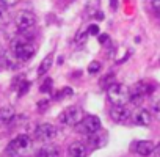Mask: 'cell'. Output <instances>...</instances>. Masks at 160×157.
Wrapping results in <instances>:
<instances>
[{"instance_id": "obj_1", "label": "cell", "mask_w": 160, "mask_h": 157, "mask_svg": "<svg viewBox=\"0 0 160 157\" xmlns=\"http://www.w3.org/2000/svg\"><path fill=\"white\" fill-rule=\"evenodd\" d=\"M35 52H36L35 44L32 43L30 38L25 36V33L16 36V38L11 41V57H13V60H14L18 64L28 61V60L35 55Z\"/></svg>"}, {"instance_id": "obj_2", "label": "cell", "mask_w": 160, "mask_h": 157, "mask_svg": "<svg viewBox=\"0 0 160 157\" xmlns=\"http://www.w3.org/2000/svg\"><path fill=\"white\" fill-rule=\"evenodd\" d=\"M32 151H33V140L25 134L14 137L7 146V152L11 157H28Z\"/></svg>"}, {"instance_id": "obj_3", "label": "cell", "mask_w": 160, "mask_h": 157, "mask_svg": "<svg viewBox=\"0 0 160 157\" xmlns=\"http://www.w3.org/2000/svg\"><path fill=\"white\" fill-rule=\"evenodd\" d=\"M107 99L113 105H126L130 101V88L122 84H113L107 88Z\"/></svg>"}, {"instance_id": "obj_4", "label": "cell", "mask_w": 160, "mask_h": 157, "mask_svg": "<svg viewBox=\"0 0 160 157\" xmlns=\"http://www.w3.org/2000/svg\"><path fill=\"white\" fill-rule=\"evenodd\" d=\"M83 119V112L80 107L77 105H69L63 110V113L60 115V121L66 126H71V127H75L80 124V121Z\"/></svg>"}, {"instance_id": "obj_5", "label": "cell", "mask_w": 160, "mask_h": 157, "mask_svg": "<svg viewBox=\"0 0 160 157\" xmlns=\"http://www.w3.org/2000/svg\"><path fill=\"white\" fill-rule=\"evenodd\" d=\"M14 24L21 33H27L36 25V16L32 11H19L14 18Z\"/></svg>"}, {"instance_id": "obj_6", "label": "cell", "mask_w": 160, "mask_h": 157, "mask_svg": "<svg viewBox=\"0 0 160 157\" xmlns=\"http://www.w3.org/2000/svg\"><path fill=\"white\" fill-rule=\"evenodd\" d=\"M55 137H57V127L49 123H42V124L36 126V129H35V140H38L41 143H50Z\"/></svg>"}, {"instance_id": "obj_7", "label": "cell", "mask_w": 160, "mask_h": 157, "mask_svg": "<svg viewBox=\"0 0 160 157\" xmlns=\"http://www.w3.org/2000/svg\"><path fill=\"white\" fill-rule=\"evenodd\" d=\"M78 129H80V132H83L87 135H91V134H96L102 129V123L96 115H88L80 121Z\"/></svg>"}, {"instance_id": "obj_8", "label": "cell", "mask_w": 160, "mask_h": 157, "mask_svg": "<svg viewBox=\"0 0 160 157\" xmlns=\"http://www.w3.org/2000/svg\"><path fill=\"white\" fill-rule=\"evenodd\" d=\"M151 93H152V85H149L148 82H138L130 90V101L133 104H141L143 99L149 96Z\"/></svg>"}, {"instance_id": "obj_9", "label": "cell", "mask_w": 160, "mask_h": 157, "mask_svg": "<svg viewBox=\"0 0 160 157\" xmlns=\"http://www.w3.org/2000/svg\"><path fill=\"white\" fill-rule=\"evenodd\" d=\"M110 118L118 124H124L130 119V110L126 105H113L110 110Z\"/></svg>"}, {"instance_id": "obj_10", "label": "cell", "mask_w": 160, "mask_h": 157, "mask_svg": "<svg viewBox=\"0 0 160 157\" xmlns=\"http://www.w3.org/2000/svg\"><path fill=\"white\" fill-rule=\"evenodd\" d=\"M107 132H96V134H91L88 135V140H87V146L90 149H98V148H102L107 144Z\"/></svg>"}, {"instance_id": "obj_11", "label": "cell", "mask_w": 160, "mask_h": 157, "mask_svg": "<svg viewBox=\"0 0 160 157\" xmlns=\"http://www.w3.org/2000/svg\"><path fill=\"white\" fill-rule=\"evenodd\" d=\"M132 148H133V151H135L138 155L148 157V155L154 154L155 144H154L152 141H149V140H141V141H135V143L132 144Z\"/></svg>"}, {"instance_id": "obj_12", "label": "cell", "mask_w": 160, "mask_h": 157, "mask_svg": "<svg viewBox=\"0 0 160 157\" xmlns=\"http://www.w3.org/2000/svg\"><path fill=\"white\" fill-rule=\"evenodd\" d=\"M68 152H69L71 157H87L90 154V148L83 141H74V143L69 144Z\"/></svg>"}, {"instance_id": "obj_13", "label": "cell", "mask_w": 160, "mask_h": 157, "mask_svg": "<svg viewBox=\"0 0 160 157\" xmlns=\"http://www.w3.org/2000/svg\"><path fill=\"white\" fill-rule=\"evenodd\" d=\"M151 121H152V113H151L149 110H146V109L138 110V112L135 113V116H133V123H135L137 126L146 127V126L151 124Z\"/></svg>"}, {"instance_id": "obj_14", "label": "cell", "mask_w": 160, "mask_h": 157, "mask_svg": "<svg viewBox=\"0 0 160 157\" xmlns=\"http://www.w3.org/2000/svg\"><path fill=\"white\" fill-rule=\"evenodd\" d=\"M16 116V112L11 105H5L0 109V123L2 124H10Z\"/></svg>"}, {"instance_id": "obj_15", "label": "cell", "mask_w": 160, "mask_h": 157, "mask_svg": "<svg viewBox=\"0 0 160 157\" xmlns=\"http://www.w3.org/2000/svg\"><path fill=\"white\" fill-rule=\"evenodd\" d=\"M35 157H60V149L57 146L47 144V146H42L41 149H38Z\"/></svg>"}, {"instance_id": "obj_16", "label": "cell", "mask_w": 160, "mask_h": 157, "mask_svg": "<svg viewBox=\"0 0 160 157\" xmlns=\"http://www.w3.org/2000/svg\"><path fill=\"white\" fill-rule=\"evenodd\" d=\"M52 63H53V57H52V55H47V57L39 63L38 75H44V74H47V72H49V69H50V66H52Z\"/></svg>"}, {"instance_id": "obj_17", "label": "cell", "mask_w": 160, "mask_h": 157, "mask_svg": "<svg viewBox=\"0 0 160 157\" xmlns=\"http://www.w3.org/2000/svg\"><path fill=\"white\" fill-rule=\"evenodd\" d=\"M113 84H116V82H115V74H113V72H108L107 75H104V77L101 78V82H99V85H101L104 90H107V88L112 87Z\"/></svg>"}, {"instance_id": "obj_18", "label": "cell", "mask_w": 160, "mask_h": 157, "mask_svg": "<svg viewBox=\"0 0 160 157\" xmlns=\"http://www.w3.org/2000/svg\"><path fill=\"white\" fill-rule=\"evenodd\" d=\"M7 22V7L0 2V27Z\"/></svg>"}, {"instance_id": "obj_19", "label": "cell", "mask_w": 160, "mask_h": 157, "mask_svg": "<svg viewBox=\"0 0 160 157\" xmlns=\"http://www.w3.org/2000/svg\"><path fill=\"white\" fill-rule=\"evenodd\" d=\"M101 71V63L99 61H93L90 66H88V72L90 74H96V72H99Z\"/></svg>"}, {"instance_id": "obj_20", "label": "cell", "mask_w": 160, "mask_h": 157, "mask_svg": "<svg viewBox=\"0 0 160 157\" xmlns=\"http://www.w3.org/2000/svg\"><path fill=\"white\" fill-rule=\"evenodd\" d=\"M50 88H52V78H46L44 84L41 85V91H42V93H49Z\"/></svg>"}, {"instance_id": "obj_21", "label": "cell", "mask_w": 160, "mask_h": 157, "mask_svg": "<svg viewBox=\"0 0 160 157\" xmlns=\"http://www.w3.org/2000/svg\"><path fill=\"white\" fill-rule=\"evenodd\" d=\"M0 66H7V52L0 49Z\"/></svg>"}, {"instance_id": "obj_22", "label": "cell", "mask_w": 160, "mask_h": 157, "mask_svg": "<svg viewBox=\"0 0 160 157\" xmlns=\"http://www.w3.org/2000/svg\"><path fill=\"white\" fill-rule=\"evenodd\" d=\"M7 8H10V7H14V5H18L19 3V0H0Z\"/></svg>"}, {"instance_id": "obj_23", "label": "cell", "mask_w": 160, "mask_h": 157, "mask_svg": "<svg viewBox=\"0 0 160 157\" xmlns=\"http://www.w3.org/2000/svg\"><path fill=\"white\" fill-rule=\"evenodd\" d=\"M87 32H88V35H98L99 33V28H98V25H90Z\"/></svg>"}, {"instance_id": "obj_24", "label": "cell", "mask_w": 160, "mask_h": 157, "mask_svg": "<svg viewBox=\"0 0 160 157\" xmlns=\"http://www.w3.org/2000/svg\"><path fill=\"white\" fill-rule=\"evenodd\" d=\"M28 87H30V82H24V84H22V87H21L19 96H22L24 93H27V91H28Z\"/></svg>"}, {"instance_id": "obj_25", "label": "cell", "mask_w": 160, "mask_h": 157, "mask_svg": "<svg viewBox=\"0 0 160 157\" xmlns=\"http://www.w3.org/2000/svg\"><path fill=\"white\" fill-rule=\"evenodd\" d=\"M152 112H154L157 116H160V101L154 102V105H152Z\"/></svg>"}, {"instance_id": "obj_26", "label": "cell", "mask_w": 160, "mask_h": 157, "mask_svg": "<svg viewBox=\"0 0 160 157\" xmlns=\"http://www.w3.org/2000/svg\"><path fill=\"white\" fill-rule=\"evenodd\" d=\"M152 8L160 14V0H152Z\"/></svg>"}, {"instance_id": "obj_27", "label": "cell", "mask_w": 160, "mask_h": 157, "mask_svg": "<svg viewBox=\"0 0 160 157\" xmlns=\"http://www.w3.org/2000/svg\"><path fill=\"white\" fill-rule=\"evenodd\" d=\"M154 155H155V157H160V143L155 144V148H154Z\"/></svg>"}, {"instance_id": "obj_28", "label": "cell", "mask_w": 160, "mask_h": 157, "mask_svg": "<svg viewBox=\"0 0 160 157\" xmlns=\"http://www.w3.org/2000/svg\"><path fill=\"white\" fill-rule=\"evenodd\" d=\"M105 41H108V35H105V33L99 35V43H105Z\"/></svg>"}, {"instance_id": "obj_29", "label": "cell", "mask_w": 160, "mask_h": 157, "mask_svg": "<svg viewBox=\"0 0 160 157\" xmlns=\"http://www.w3.org/2000/svg\"><path fill=\"white\" fill-rule=\"evenodd\" d=\"M96 13H98V14H96V19H101V21H102V19H104V14H102V11H96Z\"/></svg>"}, {"instance_id": "obj_30", "label": "cell", "mask_w": 160, "mask_h": 157, "mask_svg": "<svg viewBox=\"0 0 160 157\" xmlns=\"http://www.w3.org/2000/svg\"><path fill=\"white\" fill-rule=\"evenodd\" d=\"M110 7H112V8H116V7H118V2H116V0H112V2H110Z\"/></svg>"}, {"instance_id": "obj_31", "label": "cell", "mask_w": 160, "mask_h": 157, "mask_svg": "<svg viewBox=\"0 0 160 157\" xmlns=\"http://www.w3.org/2000/svg\"><path fill=\"white\" fill-rule=\"evenodd\" d=\"M72 2H74V0H61V3H64V5H69Z\"/></svg>"}]
</instances>
